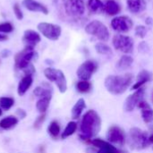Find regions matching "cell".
Wrapping results in <instances>:
<instances>
[{"mask_svg": "<svg viewBox=\"0 0 153 153\" xmlns=\"http://www.w3.org/2000/svg\"><path fill=\"white\" fill-rule=\"evenodd\" d=\"M13 30V26L10 22L0 23V33H10Z\"/></svg>", "mask_w": 153, "mask_h": 153, "instance_id": "obj_33", "label": "cell"}, {"mask_svg": "<svg viewBox=\"0 0 153 153\" xmlns=\"http://www.w3.org/2000/svg\"><path fill=\"white\" fill-rule=\"evenodd\" d=\"M22 71H23V73H24V74H25V75L32 76V74L35 73V68H34L33 65H32V64H30L29 66H27V67H26L25 69H23Z\"/></svg>", "mask_w": 153, "mask_h": 153, "instance_id": "obj_37", "label": "cell"}, {"mask_svg": "<svg viewBox=\"0 0 153 153\" xmlns=\"http://www.w3.org/2000/svg\"><path fill=\"white\" fill-rule=\"evenodd\" d=\"M23 42H25L26 46H31L35 47L36 44L40 42L41 38L40 35L32 30H26L23 33V38H22Z\"/></svg>", "mask_w": 153, "mask_h": 153, "instance_id": "obj_15", "label": "cell"}, {"mask_svg": "<svg viewBox=\"0 0 153 153\" xmlns=\"http://www.w3.org/2000/svg\"><path fill=\"white\" fill-rule=\"evenodd\" d=\"M145 22H146V24H148V25H152L153 22L152 18H151V17H148V18H146Z\"/></svg>", "mask_w": 153, "mask_h": 153, "instance_id": "obj_41", "label": "cell"}, {"mask_svg": "<svg viewBox=\"0 0 153 153\" xmlns=\"http://www.w3.org/2000/svg\"><path fill=\"white\" fill-rule=\"evenodd\" d=\"M98 65L92 60H87L82 63L77 69V76L81 81H89L92 74L96 72Z\"/></svg>", "mask_w": 153, "mask_h": 153, "instance_id": "obj_9", "label": "cell"}, {"mask_svg": "<svg viewBox=\"0 0 153 153\" xmlns=\"http://www.w3.org/2000/svg\"><path fill=\"white\" fill-rule=\"evenodd\" d=\"M152 79V74L147 70H143L139 73L137 76V81L133 86V90H138L143 87V84L150 82Z\"/></svg>", "mask_w": 153, "mask_h": 153, "instance_id": "obj_17", "label": "cell"}, {"mask_svg": "<svg viewBox=\"0 0 153 153\" xmlns=\"http://www.w3.org/2000/svg\"><path fill=\"white\" fill-rule=\"evenodd\" d=\"M13 13H14V14H15V16H16V18L18 20L21 21V20L23 19V13H22V9H21V7H20L18 3H15L13 4Z\"/></svg>", "mask_w": 153, "mask_h": 153, "instance_id": "obj_35", "label": "cell"}, {"mask_svg": "<svg viewBox=\"0 0 153 153\" xmlns=\"http://www.w3.org/2000/svg\"><path fill=\"white\" fill-rule=\"evenodd\" d=\"M88 7L91 13L97 14H100L105 11V4L101 0H89Z\"/></svg>", "mask_w": 153, "mask_h": 153, "instance_id": "obj_22", "label": "cell"}, {"mask_svg": "<svg viewBox=\"0 0 153 153\" xmlns=\"http://www.w3.org/2000/svg\"><path fill=\"white\" fill-rule=\"evenodd\" d=\"M127 6L130 12L140 13L146 9L145 0H127Z\"/></svg>", "mask_w": 153, "mask_h": 153, "instance_id": "obj_18", "label": "cell"}, {"mask_svg": "<svg viewBox=\"0 0 153 153\" xmlns=\"http://www.w3.org/2000/svg\"><path fill=\"white\" fill-rule=\"evenodd\" d=\"M10 55H11V51L8 50V49H4V50L2 51V53H1V56H2V57H4V58L8 57Z\"/></svg>", "mask_w": 153, "mask_h": 153, "instance_id": "obj_40", "label": "cell"}, {"mask_svg": "<svg viewBox=\"0 0 153 153\" xmlns=\"http://www.w3.org/2000/svg\"><path fill=\"white\" fill-rule=\"evenodd\" d=\"M76 129H77V124H76L75 122H74V121L69 122V123L67 124L65 129L64 130L62 135H61L62 139H65V138H67V137L73 135V134L75 133Z\"/></svg>", "mask_w": 153, "mask_h": 153, "instance_id": "obj_27", "label": "cell"}, {"mask_svg": "<svg viewBox=\"0 0 153 153\" xmlns=\"http://www.w3.org/2000/svg\"><path fill=\"white\" fill-rule=\"evenodd\" d=\"M19 120L17 117L13 116H9L4 118H3L0 121V128L3 130H9L13 127H15L18 124Z\"/></svg>", "mask_w": 153, "mask_h": 153, "instance_id": "obj_21", "label": "cell"}, {"mask_svg": "<svg viewBox=\"0 0 153 153\" xmlns=\"http://www.w3.org/2000/svg\"><path fill=\"white\" fill-rule=\"evenodd\" d=\"M139 50L142 52V53H146L149 51V47H148V44L144 41H142L139 45Z\"/></svg>", "mask_w": 153, "mask_h": 153, "instance_id": "obj_38", "label": "cell"}, {"mask_svg": "<svg viewBox=\"0 0 153 153\" xmlns=\"http://www.w3.org/2000/svg\"><path fill=\"white\" fill-rule=\"evenodd\" d=\"M55 83L56 84L59 91L61 93H65L67 90V82H66V78L64 74V73L61 70L57 69V74H56V77L55 80Z\"/></svg>", "mask_w": 153, "mask_h": 153, "instance_id": "obj_20", "label": "cell"}, {"mask_svg": "<svg viewBox=\"0 0 153 153\" xmlns=\"http://www.w3.org/2000/svg\"><path fill=\"white\" fill-rule=\"evenodd\" d=\"M37 58L38 54L34 50V47L26 46L21 52H19L15 56V66L20 70H23L31 64L32 60Z\"/></svg>", "mask_w": 153, "mask_h": 153, "instance_id": "obj_5", "label": "cell"}, {"mask_svg": "<svg viewBox=\"0 0 153 153\" xmlns=\"http://www.w3.org/2000/svg\"><path fill=\"white\" fill-rule=\"evenodd\" d=\"M101 127V119L94 110H89L83 116L81 125L82 140H90L99 134Z\"/></svg>", "mask_w": 153, "mask_h": 153, "instance_id": "obj_1", "label": "cell"}, {"mask_svg": "<svg viewBox=\"0 0 153 153\" xmlns=\"http://www.w3.org/2000/svg\"><path fill=\"white\" fill-rule=\"evenodd\" d=\"M86 105H85V101L83 99H80L75 105L74 106L73 109H72V117L74 119H77L80 117V116L82 115L83 109L85 108Z\"/></svg>", "mask_w": 153, "mask_h": 153, "instance_id": "obj_24", "label": "cell"}, {"mask_svg": "<svg viewBox=\"0 0 153 153\" xmlns=\"http://www.w3.org/2000/svg\"><path fill=\"white\" fill-rule=\"evenodd\" d=\"M22 4L27 10L30 12H38V13H42L44 14L48 13V9L44 4L35 0H23Z\"/></svg>", "mask_w": 153, "mask_h": 153, "instance_id": "obj_14", "label": "cell"}, {"mask_svg": "<svg viewBox=\"0 0 153 153\" xmlns=\"http://www.w3.org/2000/svg\"><path fill=\"white\" fill-rule=\"evenodd\" d=\"M48 132L52 137H54V138L57 137L58 134H60V126H59L58 123L56 121L51 122L48 127Z\"/></svg>", "mask_w": 153, "mask_h": 153, "instance_id": "obj_29", "label": "cell"}, {"mask_svg": "<svg viewBox=\"0 0 153 153\" xmlns=\"http://www.w3.org/2000/svg\"><path fill=\"white\" fill-rule=\"evenodd\" d=\"M127 142L130 148L134 150H142L150 144L147 133L137 127H134L130 130Z\"/></svg>", "mask_w": 153, "mask_h": 153, "instance_id": "obj_3", "label": "cell"}, {"mask_svg": "<svg viewBox=\"0 0 153 153\" xmlns=\"http://www.w3.org/2000/svg\"><path fill=\"white\" fill-rule=\"evenodd\" d=\"M16 115L20 117V118H22V119H23L24 117H26V112H25V110H23V109H21V108H18L17 110H16Z\"/></svg>", "mask_w": 153, "mask_h": 153, "instance_id": "obj_39", "label": "cell"}, {"mask_svg": "<svg viewBox=\"0 0 153 153\" xmlns=\"http://www.w3.org/2000/svg\"><path fill=\"white\" fill-rule=\"evenodd\" d=\"M85 31L100 41H108L109 39L108 29L99 20H94L89 22L85 27Z\"/></svg>", "mask_w": 153, "mask_h": 153, "instance_id": "obj_4", "label": "cell"}, {"mask_svg": "<svg viewBox=\"0 0 153 153\" xmlns=\"http://www.w3.org/2000/svg\"><path fill=\"white\" fill-rule=\"evenodd\" d=\"M133 25L134 23L131 18L126 15L117 16L111 22V27L113 30L118 32H127L132 29Z\"/></svg>", "mask_w": 153, "mask_h": 153, "instance_id": "obj_10", "label": "cell"}, {"mask_svg": "<svg viewBox=\"0 0 153 153\" xmlns=\"http://www.w3.org/2000/svg\"><path fill=\"white\" fill-rule=\"evenodd\" d=\"M113 46L117 50L129 54L134 49V40L131 37L126 35H115L112 39Z\"/></svg>", "mask_w": 153, "mask_h": 153, "instance_id": "obj_7", "label": "cell"}, {"mask_svg": "<svg viewBox=\"0 0 153 153\" xmlns=\"http://www.w3.org/2000/svg\"><path fill=\"white\" fill-rule=\"evenodd\" d=\"M138 108H140L142 109V117L143 119V121L146 123V124H151L153 122V110L152 108H151V106L142 100L139 105H138Z\"/></svg>", "mask_w": 153, "mask_h": 153, "instance_id": "obj_16", "label": "cell"}, {"mask_svg": "<svg viewBox=\"0 0 153 153\" xmlns=\"http://www.w3.org/2000/svg\"><path fill=\"white\" fill-rule=\"evenodd\" d=\"M14 105V100L10 97L0 98V108L4 110H9Z\"/></svg>", "mask_w": 153, "mask_h": 153, "instance_id": "obj_28", "label": "cell"}, {"mask_svg": "<svg viewBox=\"0 0 153 153\" xmlns=\"http://www.w3.org/2000/svg\"><path fill=\"white\" fill-rule=\"evenodd\" d=\"M95 48H96V51L101 55H111L112 54L111 48L108 45H106L105 43H102V42L97 43L95 45Z\"/></svg>", "mask_w": 153, "mask_h": 153, "instance_id": "obj_30", "label": "cell"}, {"mask_svg": "<svg viewBox=\"0 0 153 153\" xmlns=\"http://www.w3.org/2000/svg\"><path fill=\"white\" fill-rule=\"evenodd\" d=\"M147 34V30H146V27L143 26V25H138L136 26L135 28V35L141 39H143L145 38Z\"/></svg>", "mask_w": 153, "mask_h": 153, "instance_id": "obj_34", "label": "cell"}, {"mask_svg": "<svg viewBox=\"0 0 153 153\" xmlns=\"http://www.w3.org/2000/svg\"><path fill=\"white\" fill-rule=\"evenodd\" d=\"M46 63H47L48 65H52V64H53V61H51V60H49V59H47V60H46Z\"/></svg>", "mask_w": 153, "mask_h": 153, "instance_id": "obj_44", "label": "cell"}, {"mask_svg": "<svg viewBox=\"0 0 153 153\" xmlns=\"http://www.w3.org/2000/svg\"><path fill=\"white\" fill-rule=\"evenodd\" d=\"M91 84L89 81H80L76 84V89L82 93H86L91 91Z\"/></svg>", "mask_w": 153, "mask_h": 153, "instance_id": "obj_31", "label": "cell"}, {"mask_svg": "<svg viewBox=\"0 0 153 153\" xmlns=\"http://www.w3.org/2000/svg\"><path fill=\"white\" fill-rule=\"evenodd\" d=\"M108 141L114 144L117 145H124L126 143V135L124 131L118 126H112L108 129L107 134Z\"/></svg>", "mask_w": 153, "mask_h": 153, "instance_id": "obj_12", "label": "cell"}, {"mask_svg": "<svg viewBox=\"0 0 153 153\" xmlns=\"http://www.w3.org/2000/svg\"><path fill=\"white\" fill-rule=\"evenodd\" d=\"M133 78L134 76L132 74H126L124 75H109L105 80V86L110 93L114 95H120L123 94L131 85Z\"/></svg>", "mask_w": 153, "mask_h": 153, "instance_id": "obj_2", "label": "cell"}, {"mask_svg": "<svg viewBox=\"0 0 153 153\" xmlns=\"http://www.w3.org/2000/svg\"><path fill=\"white\" fill-rule=\"evenodd\" d=\"M2 114H3V110H2V108H0V117L2 116Z\"/></svg>", "mask_w": 153, "mask_h": 153, "instance_id": "obj_45", "label": "cell"}, {"mask_svg": "<svg viewBox=\"0 0 153 153\" xmlns=\"http://www.w3.org/2000/svg\"><path fill=\"white\" fill-rule=\"evenodd\" d=\"M91 143L99 148V152L97 153H118V150L110 144V143L100 140V139H93Z\"/></svg>", "mask_w": 153, "mask_h": 153, "instance_id": "obj_13", "label": "cell"}, {"mask_svg": "<svg viewBox=\"0 0 153 153\" xmlns=\"http://www.w3.org/2000/svg\"><path fill=\"white\" fill-rule=\"evenodd\" d=\"M134 62V59L132 56H128V55H126V56H123L119 61L117 62V68L120 71H123V70H126V69H128L132 64Z\"/></svg>", "mask_w": 153, "mask_h": 153, "instance_id": "obj_25", "label": "cell"}, {"mask_svg": "<svg viewBox=\"0 0 153 153\" xmlns=\"http://www.w3.org/2000/svg\"><path fill=\"white\" fill-rule=\"evenodd\" d=\"M144 89L143 88H140L138 90H136V91L130 95L126 100V102H125V105H124V108L126 112H130V111H133L136 107H138L139 103L143 100V97H144Z\"/></svg>", "mask_w": 153, "mask_h": 153, "instance_id": "obj_11", "label": "cell"}, {"mask_svg": "<svg viewBox=\"0 0 153 153\" xmlns=\"http://www.w3.org/2000/svg\"><path fill=\"white\" fill-rule=\"evenodd\" d=\"M8 39V37L6 35H3L2 33H0V41H4Z\"/></svg>", "mask_w": 153, "mask_h": 153, "instance_id": "obj_42", "label": "cell"}, {"mask_svg": "<svg viewBox=\"0 0 153 153\" xmlns=\"http://www.w3.org/2000/svg\"><path fill=\"white\" fill-rule=\"evenodd\" d=\"M45 118H46V114H41V115L35 120V122H34V127L37 128V129L39 128L40 126L42 125V123L44 122Z\"/></svg>", "mask_w": 153, "mask_h": 153, "instance_id": "obj_36", "label": "cell"}, {"mask_svg": "<svg viewBox=\"0 0 153 153\" xmlns=\"http://www.w3.org/2000/svg\"><path fill=\"white\" fill-rule=\"evenodd\" d=\"M56 74H57V69H55V68H52V67H48V68H46L44 70V75L49 82H55Z\"/></svg>", "mask_w": 153, "mask_h": 153, "instance_id": "obj_32", "label": "cell"}, {"mask_svg": "<svg viewBox=\"0 0 153 153\" xmlns=\"http://www.w3.org/2000/svg\"><path fill=\"white\" fill-rule=\"evenodd\" d=\"M33 82L32 76L30 75H25L19 82L18 88H17V92L20 96H22L26 93V91L30 89Z\"/></svg>", "mask_w": 153, "mask_h": 153, "instance_id": "obj_19", "label": "cell"}, {"mask_svg": "<svg viewBox=\"0 0 153 153\" xmlns=\"http://www.w3.org/2000/svg\"><path fill=\"white\" fill-rule=\"evenodd\" d=\"M149 143H153V134L149 137Z\"/></svg>", "mask_w": 153, "mask_h": 153, "instance_id": "obj_43", "label": "cell"}, {"mask_svg": "<svg viewBox=\"0 0 153 153\" xmlns=\"http://www.w3.org/2000/svg\"><path fill=\"white\" fill-rule=\"evenodd\" d=\"M39 31L47 39L50 40H57L62 33V29L59 25L48 23V22H40L38 24Z\"/></svg>", "mask_w": 153, "mask_h": 153, "instance_id": "obj_6", "label": "cell"}, {"mask_svg": "<svg viewBox=\"0 0 153 153\" xmlns=\"http://www.w3.org/2000/svg\"><path fill=\"white\" fill-rule=\"evenodd\" d=\"M121 11L120 5L114 0H108L105 4V12L108 15H117Z\"/></svg>", "mask_w": 153, "mask_h": 153, "instance_id": "obj_23", "label": "cell"}, {"mask_svg": "<svg viewBox=\"0 0 153 153\" xmlns=\"http://www.w3.org/2000/svg\"><path fill=\"white\" fill-rule=\"evenodd\" d=\"M64 7L65 13L72 17H80L85 12V5L82 0H65Z\"/></svg>", "mask_w": 153, "mask_h": 153, "instance_id": "obj_8", "label": "cell"}, {"mask_svg": "<svg viewBox=\"0 0 153 153\" xmlns=\"http://www.w3.org/2000/svg\"><path fill=\"white\" fill-rule=\"evenodd\" d=\"M51 99L52 98H40L37 101L36 108H37L38 111L40 114H45L46 113V111L48 108V106H49V103H50Z\"/></svg>", "mask_w": 153, "mask_h": 153, "instance_id": "obj_26", "label": "cell"}]
</instances>
